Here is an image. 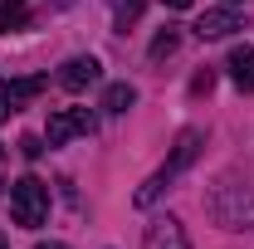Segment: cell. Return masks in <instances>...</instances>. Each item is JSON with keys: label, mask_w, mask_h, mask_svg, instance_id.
<instances>
[{"label": "cell", "mask_w": 254, "mask_h": 249, "mask_svg": "<svg viewBox=\"0 0 254 249\" xmlns=\"http://www.w3.org/2000/svg\"><path fill=\"white\" fill-rule=\"evenodd\" d=\"M34 249H68V245H34Z\"/></svg>", "instance_id": "ac0fdd59"}, {"label": "cell", "mask_w": 254, "mask_h": 249, "mask_svg": "<svg viewBox=\"0 0 254 249\" xmlns=\"http://www.w3.org/2000/svg\"><path fill=\"white\" fill-rule=\"evenodd\" d=\"M108 5H113V25L127 30V25H137V20H142V5H147V0H108Z\"/></svg>", "instance_id": "8fae6325"}, {"label": "cell", "mask_w": 254, "mask_h": 249, "mask_svg": "<svg viewBox=\"0 0 254 249\" xmlns=\"http://www.w3.org/2000/svg\"><path fill=\"white\" fill-rule=\"evenodd\" d=\"M0 161H5V152H0Z\"/></svg>", "instance_id": "44dd1931"}, {"label": "cell", "mask_w": 254, "mask_h": 249, "mask_svg": "<svg viewBox=\"0 0 254 249\" xmlns=\"http://www.w3.org/2000/svg\"><path fill=\"white\" fill-rule=\"evenodd\" d=\"M30 20V10H25V0H0V30L10 34V30H20Z\"/></svg>", "instance_id": "7c38bea8"}, {"label": "cell", "mask_w": 254, "mask_h": 249, "mask_svg": "<svg viewBox=\"0 0 254 249\" xmlns=\"http://www.w3.org/2000/svg\"><path fill=\"white\" fill-rule=\"evenodd\" d=\"M225 68H230V83L240 93H254V44H235L230 59H225Z\"/></svg>", "instance_id": "52a82bcc"}, {"label": "cell", "mask_w": 254, "mask_h": 249, "mask_svg": "<svg viewBox=\"0 0 254 249\" xmlns=\"http://www.w3.org/2000/svg\"><path fill=\"white\" fill-rule=\"evenodd\" d=\"M103 78V63L93 59V54H73V59L59 68V83L68 88V93H83L88 83H98Z\"/></svg>", "instance_id": "8992f818"}, {"label": "cell", "mask_w": 254, "mask_h": 249, "mask_svg": "<svg viewBox=\"0 0 254 249\" xmlns=\"http://www.w3.org/2000/svg\"><path fill=\"white\" fill-rule=\"evenodd\" d=\"M93 113L88 108H59V113H49V127H44V137H49V147H68L73 137H88L93 132Z\"/></svg>", "instance_id": "277c9868"}, {"label": "cell", "mask_w": 254, "mask_h": 249, "mask_svg": "<svg viewBox=\"0 0 254 249\" xmlns=\"http://www.w3.org/2000/svg\"><path fill=\"white\" fill-rule=\"evenodd\" d=\"M142 249H190V235L176 215H157L142 235Z\"/></svg>", "instance_id": "5b68a950"}, {"label": "cell", "mask_w": 254, "mask_h": 249, "mask_svg": "<svg viewBox=\"0 0 254 249\" xmlns=\"http://www.w3.org/2000/svg\"><path fill=\"white\" fill-rule=\"evenodd\" d=\"M44 83H49L44 73H34V78H15V83H10V98H15V113H20V108H25L30 98H39V93H44Z\"/></svg>", "instance_id": "9c48e42d"}, {"label": "cell", "mask_w": 254, "mask_h": 249, "mask_svg": "<svg viewBox=\"0 0 254 249\" xmlns=\"http://www.w3.org/2000/svg\"><path fill=\"white\" fill-rule=\"evenodd\" d=\"M10 113H15V98H10V83H5V78H0V123H5V118H10Z\"/></svg>", "instance_id": "9a60e30c"}, {"label": "cell", "mask_w": 254, "mask_h": 249, "mask_svg": "<svg viewBox=\"0 0 254 249\" xmlns=\"http://www.w3.org/2000/svg\"><path fill=\"white\" fill-rule=\"evenodd\" d=\"M205 215L220 230H250L254 225V186L240 176H220L205 190Z\"/></svg>", "instance_id": "6da1fadb"}, {"label": "cell", "mask_w": 254, "mask_h": 249, "mask_svg": "<svg viewBox=\"0 0 254 249\" xmlns=\"http://www.w3.org/2000/svg\"><path fill=\"white\" fill-rule=\"evenodd\" d=\"M10 215H15L20 230H39L49 220V186L39 176H20L10 186Z\"/></svg>", "instance_id": "3957f363"}, {"label": "cell", "mask_w": 254, "mask_h": 249, "mask_svg": "<svg viewBox=\"0 0 254 249\" xmlns=\"http://www.w3.org/2000/svg\"><path fill=\"white\" fill-rule=\"evenodd\" d=\"M161 5H166V10H186L190 0H161Z\"/></svg>", "instance_id": "e0dca14e"}, {"label": "cell", "mask_w": 254, "mask_h": 249, "mask_svg": "<svg viewBox=\"0 0 254 249\" xmlns=\"http://www.w3.org/2000/svg\"><path fill=\"white\" fill-rule=\"evenodd\" d=\"M0 249H10V245H5V240H0Z\"/></svg>", "instance_id": "ffe728a7"}, {"label": "cell", "mask_w": 254, "mask_h": 249, "mask_svg": "<svg viewBox=\"0 0 254 249\" xmlns=\"http://www.w3.org/2000/svg\"><path fill=\"white\" fill-rule=\"evenodd\" d=\"M200 142H205V137H200L195 127H190V132H181V137H176V147H171V156H166L157 171H152V176H147V181L137 186L132 205H137V210H152L161 195L171 190V181H176V176H181L186 166H195V156H200Z\"/></svg>", "instance_id": "7a4b0ae2"}, {"label": "cell", "mask_w": 254, "mask_h": 249, "mask_svg": "<svg viewBox=\"0 0 254 249\" xmlns=\"http://www.w3.org/2000/svg\"><path fill=\"white\" fill-rule=\"evenodd\" d=\"M230 30H240V15H235V10H205V15L195 20V34H200V39H225Z\"/></svg>", "instance_id": "ba28073f"}, {"label": "cell", "mask_w": 254, "mask_h": 249, "mask_svg": "<svg viewBox=\"0 0 254 249\" xmlns=\"http://www.w3.org/2000/svg\"><path fill=\"white\" fill-rule=\"evenodd\" d=\"M54 5H73V0H54Z\"/></svg>", "instance_id": "d6986e66"}, {"label": "cell", "mask_w": 254, "mask_h": 249, "mask_svg": "<svg viewBox=\"0 0 254 249\" xmlns=\"http://www.w3.org/2000/svg\"><path fill=\"white\" fill-rule=\"evenodd\" d=\"M20 152L30 156V161H39V152H44V147H39V137H25V142H20Z\"/></svg>", "instance_id": "2e32d148"}, {"label": "cell", "mask_w": 254, "mask_h": 249, "mask_svg": "<svg viewBox=\"0 0 254 249\" xmlns=\"http://www.w3.org/2000/svg\"><path fill=\"white\" fill-rule=\"evenodd\" d=\"M132 103H137V88L132 83H108V93H103V108L108 113H127Z\"/></svg>", "instance_id": "30bf717a"}, {"label": "cell", "mask_w": 254, "mask_h": 249, "mask_svg": "<svg viewBox=\"0 0 254 249\" xmlns=\"http://www.w3.org/2000/svg\"><path fill=\"white\" fill-rule=\"evenodd\" d=\"M230 5H235V0H230Z\"/></svg>", "instance_id": "7402d4cb"}, {"label": "cell", "mask_w": 254, "mask_h": 249, "mask_svg": "<svg viewBox=\"0 0 254 249\" xmlns=\"http://www.w3.org/2000/svg\"><path fill=\"white\" fill-rule=\"evenodd\" d=\"M176 44H181V34L166 25V30H161L157 39H152V59H157V63H161V59H171V54H176Z\"/></svg>", "instance_id": "4fadbf2b"}, {"label": "cell", "mask_w": 254, "mask_h": 249, "mask_svg": "<svg viewBox=\"0 0 254 249\" xmlns=\"http://www.w3.org/2000/svg\"><path fill=\"white\" fill-rule=\"evenodd\" d=\"M210 88H215V68H200V73L190 78V93H195V98H205Z\"/></svg>", "instance_id": "5bb4252c"}]
</instances>
